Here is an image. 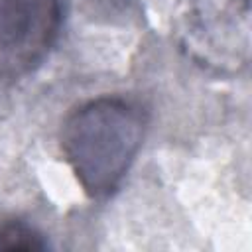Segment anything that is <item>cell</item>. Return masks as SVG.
<instances>
[{"mask_svg":"<svg viewBox=\"0 0 252 252\" xmlns=\"http://www.w3.org/2000/svg\"><path fill=\"white\" fill-rule=\"evenodd\" d=\"M47 238L41 230L22 219H8L0 222V250H45Z\"/></svg>","mask_w":252,"mask_h":252,"instance_id":"277c9868","label":"cell"},{"mask_svg":"<svg viewBox=\"0 0 252 252\" xmlns=\"http://www.w3.org/2000/svg\"><path fill=\"white\" fill-rule=\"evenodd\" d=\"M61 0H0V81L33 73L55 47Z\"/></svg>","mask_w":252,"mask_h":252,"instance_id":"3957f363","label":"cell"},{"mask_svg":"<svg viewBox=\"0 0 252 252\" xmlns=\"http://www.w3.org/2000/svg\"><path fill=\"white\" fill-rule=\"evenodd\" d=\"M183 49L217 73H240L250 61V0H179Z\"/></svg>","mask_w":252,"mask_h":252,"instance_id":"7a4b0ae2","label":"cell"},{"mask_svg":"<svg viewBox=\"0 0 252 252\" xmlns=\"http://www.w3.org/2000/svg\"><path fill=\"white\" fill-rule=\"evenodd\" d=\"M148 130V112L126 96H98L67 114L61 154L83 191L96 201L114 195L128 175Z\"/></svg>","mask_w":252,"mask_h":252,"instance_id":"6da1fadb","label":"cell"}]
</instances>
